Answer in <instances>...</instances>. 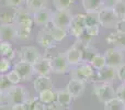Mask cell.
<instances>
[{"instance_id": "6da1fadb", "label": "cell", "mask_w": 125, "mask_h": 110, "mask_svg": "<svg viewBox=\"0 0 125 110\" xmlns=\"http://www.w3.org/2000/svg\"><path fill=\"white\" fill-rule=\"evenodd\" d=\"M4 99L9 105L25 102L29 104V90L21 85H12L6 93L3 94Z\"/></svg>"}, {"instance_id": "7a4b0ae2", "label": "cell", "mask_w": 125, "mask_h": 110, "mask_svg": "<svg viewBox=\"0 0 125 110\" xmlns=\"http://www.w3.org/2000/svg\"><path fill=\"white\" fill-rule=\"evenodd\" d=\"M73 78H77L84 83H95L97 82V73L89 62H82L78 65L77 68L73 69Z\"/></svg>"}, {"instance_id": "3957f363", "label": "cell", "mask_w": 125, "mask_h": 110, "mask_svg": "<svg viewBox=\"0 0 125 110\" xmlns=\"http://www.w3.org/2000/svg\"><path fill=\"white\" fill-rule=\"evenodd\" d=\"M93 94L99 99V101L103 102V104L115 97V90L113 89L112 85L109 83H93Z\"/></svg>"}, {"instance_id": "277c9868", "label": "cell", "mask_w": 125, "mask_h": 110, "mask_svg": "<svg viewBox=\"0 0 125 110\" xmlns=\"http://www.w3.org/2000/svg\"><path fill=\"white\" fill-rule=\"evenodd\" d=\"M73 17V15L71 14L69 9H66V10H56L55 12L52 13L51 23L54 26H56V28L68 31L69 26L71 24Z\"/></svg>"}, {"instance_id": "5b68a950", "label": "cell", "mask_w": 125, "mask_h": 110, "mask_svg": "<svg viewBox=\"0 0 125 110\" xmlns=\"http://www.w3.org/2000/svg\"><path fill=\"white\" fill-rule=\"evenodd\" d=\"M98 17H99V24L104 26L105 29H112L115 28L116 23L119 22V17L115 14L112 8H106L103 7L100 9L98 12Z\"/></svg>"}, {"instance_id": "8992f818", "label": "cell", "mask_w": 125, "mask_h": 110, "mask_svg": "<svg viewBox=\"0 0 125 110\" xmlns=\"http://www.w3.org/2000/svg\"><path fill=\"white\" fill-rule=\"evenodd\" d=\"M104 58H105L106 66L113 67L116 69L124 63V54L122 50L116 48H111L104 52Z\"/></svg>"}, {"instance_id": "52a82bcc", "label": "cell", "mask_w": 125, "mask_h": 110, "mask_svg": "<svg viewBox=\"0 0 125 110\" xmlns=\"http://www.w3.org/2000/svg\"><path fill=\"white\" fill-rule=\"evenodd\" d=\"M32 12L22 7L17 8L13 12V23L17 26H32L33 25V14Z\"/></svg>"}, {"instance_id": "ba28073f", "label": "cell", "mask_w": 125, "mask_h": 110, "mask_svg": "<svg viewBox=\"0 0 125 110\" xmlns=\"http://www.w3.org/2000/svg\"><path fill=\"white\" fill-rule=\"evenodd\" d=\"M42 57L40 51L34 46H23L19 51V58L20 62L29 63V64H34L35 62Z\"/></svg>"}, {"instance_id": "9c48e42d", "label": "cell", "mask_w": 125, "mask_h": 110, "mask_svg": "<svg viewBox=\"0 0 125 110\" xmlns=\"http://www.w3.org/2000/svg\"><path fill=\"white\" fill-rule=\"evenodd\" d=\"M13 69L19 74L22 82H29V80H31L33 75L35 74L34 69H33V65L29 64V63H24V62H19L17 64H14Z\"/></svg>"}, {"instance_id": "30bf717a", "label": "cell", "mask_w": 125, "mask_h": 110, "mask_svg": "<svg viewBox=\"0 0 125 110\" xmlns=\"http://www.w3.org/2000/svg\"><path fill=\"white\" fill-rule=\"evenodd\" d=\"M65 54H66L67 62H68L69 65H73V66L79 65L83 61V53H82L81 46L78 43H76L73 48L68 49Z\"/></svg>"}, {"instance_id": "8fae6325", "label": "cell", "mask_w": 125, "mask_h": 110, "mask_svg": "<svg viewBox=\"0 0 125 110\" xmlns=\"http://www.w3.org/2000/svg\"><path fill=\"white\" fill-rule=\"evenodd\" d=\"M36 41L42 48L46 49V50H51V49H54L56 46V41L52 37L48 28L43 29V30H41L37 33Z\"/></svg>"}, {"instance_id": "7c38bea8", "label": "cell", "mask_w": 125, "mask_h": 110, "mask_svg": "<svg viewBox=\"0 0 125 110\" xmlns=\"http://www.w3.org/2000/svg\"><path fill=\"white\" fill-rule=\"evenodd\" d=\"M33 65L34 73L37 75H48L53 72V63L52 58L50 57H41L37 62H35Z\"/></svg>"}, {"instance_id": "4fadbf2b", "label": "cell", "mask_w": 125, "mask_h": 110, "mask_svg": "<svg viewBox=\"0 0 125 110\" xmlns=\"http://www.w3.org/2000/svg\"><path fill=\"white\" fill-rule=\"evenodd\" d=\"M18 39L17 26L14 23L0 24V41H12Z\"/></svg>"}, {"instance_id": "5bb4252c", "label": "cell", "mask_w": 125, "mask_h": 110, "mask_svg": "<svg viewBox=\"0 0 125 110\" xmlns=\"http://www.w3.org/2000/svg\"><path fill=\"white\" fill-rule=\"evenodd\" d=\"M53 63V72L57 74H66L69 71V64L67 62L66 54L65 53H59L54 58H52Z\"/></svg>"}, {"instance_id": "9a60e30c", "label": "cell", "mask_w": 125, "mask_h": 110, "mask_svg": "<svg viewBox=\"0 0 125 110\" xmlns=\"http://www.w3.org/2000/svg\"><path fill=\"white\" fill-rule=\"evenodd\" d=\"M86 88V83L77 78H71L66 86V89L73 98H78L83 94Z\"/></svg>"}, {"instance_id": "2e32d148", "label": "cell", "mask_w": 125, "mask_h": 110, "mask_svg": "<svg viewBox=\"0 0 125 110\" xmlns=\"http://www.w3.org/2000/svg\"><path fill=\"white\" fill-rule=\"evenodd\" d=\"M116 77V69L110 66H104L103 68L99 69L97 72V82H102V83H111L115 79Z\"/></svg>"}, {"instance_id": "e0dca14e", "label": "cell", "mask_w": 125, "mask_h": 110, "mask_svg": "<svg viewBox=\"0 0 125 110\" xmlns=\"http://www.w3.org/2000/svg\"><path fill=\"white\" fill-rule=\"evenodd\" d=\"M33 87L36 93H41L45 89H53L54 85L48 75H39L33 82Z\"/></svg>"}, {"instance_id": "ac0fdd59", "label": "cell", "mask_w": 125, "mask_h": 110, "mask_svg": "<svg viewBox=\"0 0 125 110\" xmlns=\"http://www.w3.org/2000/svg\"><path fill=\"white\" fill-rule=\"evenodd\" d=\"M52 19V12L46 7L33 13V22L37 25H47Z\"/></svg>"}, {"instance_id": "d6986e66", "label": "cell", "mask_w": 125, "mask_h": 110, "mask_svg": "<svg viewBox=\"0 0 125 110\" xmlns=\"http://www.w3.org/2000/svg\"><path fill=\"white\" fill-rule=\"evenodd\" d=\"M105 41L109 44H114L115 48L120 50H125V34L120 32H113L105 37Z\"/></svg>"}, {"instance_id": "ffe728a7", "label": "cell", "mask_w": 125, "mask_h": 110, "mask_svg": "<svg viewBox=\"0 0 125 110\" xmlns=\"http://www.w3.org/2000/svg\"><path fill=\"white\" fill-rule=\"evenodd\" d=\"M82 7L86 12H99L100 9L103 8L102 0H81Z\"/></svg>"}, {"instance_id": "44dd1931", "label": "cell", "mask_w": 125, "mask_h": 110, "mask_svg": "<svg viewBox=\"0 0 125 110\" xmlns=\"http://www.w3.org/2000/svg\"><path fill=\"white\" fill-rule=\"evenodd\" d=\"M73 99V97L67 91V89L56 91V101L58 102L59 105H62V107H65V108L68 107L69 105L71 104Z\"/></svg>"}, {"instance_id": "7402d4cb", "label": "cell", "mask_w": 125, "mask_h": 110, "mask_svg": "<svg viewBox=\"0 0 125 110\" xmlns=\"http://www.w3.org/2000/svg\"><path fill=\"white\" fill-rule=\"evenodd\" d=\"M39 100L46 105H51L56 101V93L53 89H45L39 93Z\"/></svg>"}, {"instance_id": "603a6c76", "label": "cell", "mask_w": 125, "mask_h": 110, "mask_svg": "<svg viewBox=\"0 0 125 110\" xmlns=\"http://www.w3.org/2000/svg\"><path fill=\"white\" fill-rule=\"evenodd\" d=\"M26 9L30 12L34 13L36 11L41 10L43 8L47 7V0H26Z\"/></svg>"}, {"instance_id": "cb8c5ba5", "label": "cell", "mask_w": 125, "mask_h": 110, "mask_svg": "<svg viewBox=\"0 0 125 110\" xmlns=\"http://www.w3.org/2000/svg\"><path fill=\"white\" fill-rule=\"evenodd\" d=\"M125 104L121 99L115 96L114 98L110 99L109 101L104 102V110H124Z\"/></svg>"}, {"instance_id": "d4e9b609", "label": "cell", "mask_w": 125, "mask_h": 110, "mask_svg": "<svg viewBox=\"0 0 125 110\" xmlns=\"http://www.w3.org/2000/svg\"><path fill=\"white\" fill-rule=\"evenodd\" d=\"M89 63H90L91 66H92L94 69H97V71H99V69L103 68V67L106 65L105 58H104V55H101V54H99V53H97V54L93 55L92 57L90 58Z\"/></svg>"}, {"instance_id": "484cf974", "label": "cell", "mask_w": 125, "mask_h": 110, "mask_svg": "<svg viewBox=\"0 0 125 110\" xmlns=\"http://www.w3.org/2000/svg\"><path fill=\"white\" fill-rule=\"evenodd\" d=\"M48 30H50L51 34H52V37H54V40L56 42H61V41H62V40L67 37V31L66 30H62V29L56 28V26H54L53 24H52V26H50V28H48Z\"/></svg>"}, {"instance_id": "4316f807", "label": "cell", "mask_w": 125, "mask_h": 110, "mask_svg": "<svg viewBox=\"0 0 125 110\" xmlns=\"http://www.w3.org/2000/svg\"><path fill=\"white\" fill-rule=\"evenodd\" d=\"M10 55H13L12 45L9 41H0V56L8 57L10 60Z\"/></svg>"}, {"instance_id": "83f0119b", "label": "cell", "mask_w": 125, "mask_h": 110, "mask_svg": "<svg viewBox=\"0 0 125 110\" xmlns=\"http://www.w3.org/2000/svg\"><path fill=\"white\" fill-rule=\"evenodd\" d=\"M112 9L115 14L119 17V19H122L125 15V0H116Z\"/></svg>"}, {"instance_id": "f1b7e54d", "label": "cell", "mask_w": 125, "mask_h": 110, "mask_svg": "<svg viewBox=\"0 0 125 110\" xmlns=\"http://www.w3.org/2000/svg\"><path fill=\"white\" fill-rule=\"evenodd\" d=\"M70 26H78V28H81V29H86V15L84 14L73 15Z\"/></svg>"}, {"instance_id": "f546056e", "label": "cell", "mask_w": 125, "mask_h": 110, "mask_svg": "<svg viewBox=\"0 0 125 110\" xmlns=\"http://www.w3.org/2000/svg\"><path fill=\"white\" fill-rule=\"evenodd\" d=\"M31 32H32V26H17V34L19 39H29L31 35Z\"/></svg>"}, {"instance_id": "4dcf8cb0", "label": "cell", "mask_w": 125, "mask_h": 110, "mask_svg": "<svg viewBox=\"0 0 125 110\" xmlns=\"http://www.w3.org/2000/svg\"><path fill=\"white\" fill-rule=\"evenodd\" d=\"M75 2V0H53L54 7L56 10H66Z\"/></svg>"}, {"instance_id": "1f68e13d", "label": "cell", "mask_w": 125, "mask_h": 110, "mask_svg": "<svg viewBox=\"0 0 125 110\" xmlns=\"http://www.w3.org/2000/svg\"><path fill=\"white\" fill-rule=\"evenodd\" d=\"M86 28L90 25H95L99 24V17H98V12H88L86 13Z\"/></svg>"}, {"instance_id": "d6a6232c", "label": "cell", "mask_w": 125, "mask_h": 110, "mask_svg": "<svg viewBox=\"0 0 125 110\" xmlns=\"http://www.w3.org/2000/svg\"><path fill=\"white\" fill-rule=\"evenodd\" d=\"M11 68V60L8 57L0 58V74H7Z\"/></svg>"}, {"instance_id": "836d02e7", "label": "cell", "mask_w": 125, "mask_h": 110, "mask_svg": "<svg viewBox=\"0 0 125 110\" xmlns=\"http://www.w3.org/2000/svg\"><path fill=\"white\" fill-rule=\"evenodd\" d=\"M11 86H12V85H11V83L8 80L6 74H0V91H1L2 94H4Z\"/></svg>"}, {"instance_id": "e575fe53", "label": "cell", "mask_w": 125, "mask_h": 110, "mask_svg": "<svg viewBox=\"0 0 125 110\" xmlns=\"http://www.w3.org/2000/svg\"><path fill=\"white\" fill-rule=\"evenodd\" d=\"M6 75H7V78H8V80L11 83V85H18L20 82H22L21 77H20L19 74H18L17 72L14 71V69H12V71H9L8 73L6 74Z\"/></svg>"}, {"instance_id": "d590c367", "label": "cell", "mask_w": 125, "mask_h": 110, "mask_svg": "<svg viewBox=\"0 0 125 110\" xmlns=\"http://www.w3.org/2000/svg\"><path fill=\"white\" fill-rule=\"evenodd\" d=\"M29 106L31 107V110H48V105L44 104L40 100H34L31 102V105L29 104Z\"/></svg>"}, {"instance_id": "8d00e7d4", "label": "cell", "mask_w": 125, "mask_h": 110, "mask_svg": "<svg viewBox=\"0 0 125 110\" xmlns=\"http://www.w3.org/2000/svg\"><path fill=\"white\" fill-rule=\"evenodd\" d=\"M0 22L1 23H13V13L1 12L0 13Z\"/></svg>"}, {"instance_id": "74e56055", "label": "cell", "mask_w": 125, "mask_h": 110, "mask_svg": "<svg viewBox=\"0 0 125 110\" xmlns=\"http://www.w3.org/2000/svg\"><path fill=\"white\" fill-rule=\"evenodd\" d=\"M84 32H86L87 34H89L90 37H97V35L99 34V32H100V30H99V24L87 26V28L84 29Z\"/></svg>"}, {"instance_id": "f35d334b", "label": "cell", "mask_w": 125, "mask_h": 110, "mask_svg": "<svg viewBox=\"0 0 125 110\" xmlns=\"http://www.w3.org/2000/svg\"><path fill=\"white\" fill-rule=\"evenodd\" d=\"M26 0H6V4L9 8H20L25 3Z\"/></svg>"}, {"instance_id": "ab89813d", "label": "cell", "mask_w": 125, "mask_h": 110, "mask_svg": "<svg viewBox=\"0 0 125 110\" xmlns=\"http://www.w3.org/2000/svg\"><path fill=\"white\" fill-rule=\"evenodd\" d=\"M115 96L125 104V83H122L115 91Z\"/></svg>"}, {"instance_id": "60d3db41", "label": "cell", "mask_w": 125, "mask_h": 110, "mask_svg": "<svg viewBox=\"0 0 125 110\" xmlns=\"http://www.w3.org/2000/svg\"><path fill=\"white\" fill-rule=\"evenodd\" d=\"M116 77L119 78L122 83H125V64L124 63L120 67L116 68Z\"/></svg>"}, {"instance_id": "b9f144b4", "label": "cell", "mask_w": 125, "mask_h": 110, "mask_svg": "<svg viewBox=\"0 0 125 110\" xmlns=\"http://www.w3.org/2000/svg\"><path fill=\"white\" fill-rule=\"evenodd\" d=\"M11 110H29V105L25 102H20V104L11 105Z\"/></svg>"}, {"instance_id": "7bdbcfd3", "label": "cell", "mask_w": 125, "mask_h": 110, "mask_svg": "<svg viewBox=\"0 0 125 110\" xmlns=\"http://www.w3.org/2000/svg\"><path fill=\"white\" fill-rule=\"evenodd\" d=\"M115 31L125 34V21L124 20H122V19L119 20V22H117L116 25H115Z\"/></svg>"}, {"instance_id": "ee69618b", "label": "cell", "mask_w": 125, "mask_h": 110, "mask_svg": "<svg viewBox=\"0 0 125 110\" xmlns=\"http://www.w3.org/2000/svg\"><path fill=\"white\" fill-rule=\"evenodd\" d=\"M103 1V7L106 8H113V6L115 4L116 0H102Z\"/></svg>"}, {"instance_id": "f6af8a7d", "label": "cell", "mask_w": 125, "mask_h": 110, "mask_svg": "<svg viewBox=\"0 0 125 110\" xmlns=\"http://www.w3.org/2000/svg\"><path fill=\"white\" fill-rule=\"evenodd\" d=\"M0 110H11V105H0Z\"/></svg>"}, {"instance_id": "bcb514c9", "label": "cell", "mask_w": 125, "mask_h": 110, "mask_svg": "<svg viewBox=\"0 0 125 110\" xmlns=\"http://www.w3.org/2000/svg\"><path fill=\"white\" fill-rule=\"evenodd\" d=\"M3 100H4V96H3V94H2L1 91H0V105H2Z\"/></svg>"}, {"instance_id": "7dc6e473", "label": "cell", "mask_w": 125, "mask_h": 110, "mask_svg": "<svg viewBox=\"0 0 125 110\" xmlns=\"http://www.w3.org/2000/svg\"><path fill=\"white\" fill-rule=\"evenodd\" d=\"M122 20H124V21H125V15H124V17H123V18H122Z\"/></svg>"}, {"instance_id": "c3c4849f", "label": "cell", "mask_w": 125, "mask_h": 110, "mask_svg": "<svg viewBox=\"0 0 125 110\" xmlns=\"http://www.w3.org/2000/svg\"><path fill=\"white\" fill-rule=\"evenodd\" d=\"M124 110H125V108H124Z\"/></svg>"}, {"instance_id": "681fc988", "label": "cell", "mask_w": 125, "mask_h": 110, "mask_svg": "<svg viewBox=\"0 0 125 110\" xmlns=\"http://www.w3.org/2000/svg\"><path fill=\"white\" fill-rule=\"evenodd\" d=\"M75 1H76V0H75Z\"/></svg>"}]
</instances>
